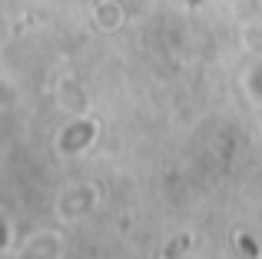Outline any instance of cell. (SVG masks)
Returning a JSON list of instances; mask_svg holds the SVG:
<instances>
[{
  "instance_id": "cell-1",
  "label": "cell",
  "mask_w": 262,
  "mask_h": 259,
  "mask_svg": "<svg viewBox=\"0 0 262 259\" xmlns=\"http://www.w3.org/2000/svg\"><path fill=\"white\" fill-rule=\"evenodd\" d=\"M60 253H63V246H60V236H53V233H37V236H30V240L20 246V253L17 259H60Z\"/></svg>"
}]
</instances>
